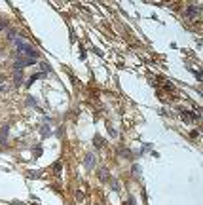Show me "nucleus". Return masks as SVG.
I'll return each instance as SVG.
<instances>
[{"mask_svg": "<svg viewBox=\"0 0 203 205\" xmlns=\"http://www.w3.org/2000/svg\"><path fill=\"white\" fill-rule=\"evenodd\" d=\"M13 42H15V46H17V51L21 53V57H30V59H36L38 57V51L34 50V48L30 46L23 36H17Z\"/></svg>", "mask_w": 203, "mask_h": 205, "instance_id": "1", "label": "nucleus"}, {"mask_svg": "<svg viewBox=\"0 0 203 205\" xmlns=\"http://www.w3.org/2000/svg\"><path fill=\"white\" fill-rule=\"evenodd\" d=\"M30 65H36V59H30V57H19V59H15L13 68H15V70H21L23 67H30Z\"/></svg>", "mask_w": 203, "mask_h": 205, "instance_id": "2", "label": "nucleus"}, {"mask_svg": "<svg viewBox=\"0 0 203 205\" xmlns=\"http://www.w3.org/2000/svg\"><path fill=\"white\" fill-rule=\"evenodd\" d=\"M83 165H86L87 169H93V167H95V156L93 154H87L86 160H83Z\"/></svg>", "mask_w": 203, "mask_h": 205, "instance_id": "3", "label": "nucleus"}, {"mask_svg": "<svg viewBox=\"0 0 203 205\" xmlns=\"http://www.w3.org/2000/svg\"><path fill=\"white\" fill-rule=\"evenodd\" d=\"M8 131H10V127H8V126H4L2 127V131H0V143H6V137H8Z\"/></svg>", "mask_w": 203, "mask_h": 205, "instance_id": "4", "label": "nucleus"}, {"mask_svg": "<svg viewBox=\"0 0 203 205\" xmlns=\"http://www.w3.org/2000/svg\"><path fill=\"white\" fill-rule=\"evenodd\" d=\"M44 76H46V74H44V72H40V74H33V76H30V78H29V82H27V86H33V84L36 82L38 78H44Z\"/></svg>", "mask_w": 203, "mask_h": 205, "instance_id": "5", "label": "nucleus"}, {"mask_svg": "<svg viewBox=\"0 0 203 205\" xmlns=\"http://www.w3.org/2000/svg\"><path fill=\"white\" fill-rule=\"evenodd\" d=\"M197 8L196 6H192V8H188V10H186V15H188V17H194V15H197Z\"/></svg>", "mask_w": 203, "mask_h": 205, "instance_id": "6", "label": "nucleus"}, {"mask_svg": "<svg viewBox=\"0 0 203 205\" xmlns=\"http://www.w3.org/2000/svg\"><path fill=\"white\" fill-rule=\"evenodd\" d=\"M99 179H101V180H106V179H108V169H105V167H103V169L99 171Z\"/></svg>", "mask_w": 203, "mask_h": 205, "instance_id": "7", "label": "nucleus"}, {"mask_svg": "<svg viewBox=\"0 0 203 205\" xmlns=\"http://www.w3.org/2000/svg\"><path fill=\"white\" fill-rule=\"evenodd\" d=\"M93 144L97 148H101L103 146V137H99V135H95V139H93Z\"/></svg>", "mask_w": 203, "mask_h": 205, "instance_id": "8", "label": "nucleus"}, {"mask_svg": "<svg viewBox=\"0 0 203 205\" xmlns=\"http://www.w3.org/2000/svg\"><path fill=\"white\" fill-rule=\"evenodd\" d=\"M23 82V72L15 70V84H21Z\"/></svg>", "mask_w": 203, "mask_h": 205, "instance_id": "9", "label": "nucleus"}, {"mask_svg": "<svg viewBox=\"0 0 203 205\" xmlns=\"http://www.w3.org/2000/svg\"><path fill=\"white\" fill-rule=\"evenodd\" d=\"M110 186H112L114 190H120V186H118V180H116V179H110Z\"/></svg>", "mask_w": 203, "mask_h": 205, "instance_id": "10", "label": "nucleus"}, {"mask_svg": "<svg viewBox=\"0 0 203 205\" xmlns=\"http://www.w3.org/2000/svg\"><path fill=\"white\" fill-rule=\"evenodd\" d=\"M40 67H42V70H44V74H46V72H47V70H50V65H47V63H42V65H40Z\"/></svg>", "mask_w": 203, "mask_h": 205, "instance_id": "11", "label": "nucleus"}, {"mask_svg": "<svg viewBox=\"0 0 203 205\" xmlns=\"http://www.w3.org/2000/svg\"><path fill=\"white\" fill-rule=\"evenodd\" d=\"M108 133H110V135H112V137H116V135H118V133H116V129H114V127H112V126H108Z\"/></svg>", "mask_w": 203, "mask_h": 205, "instance_id": "12", "label": "nucleus"}, {"mask_svg": "<svg viewBox=\"0 0 203 205\" xmlns=\"http://www.w3.org/2000/svg\"><path fill=\"white\" fill-rule=\"evenodd\" d=\"M51 133V131H50V127H42V135L44 137H46V135H50Z\"/></svg>", "mask_w": 203, "mask_h": 205, "instance_id": "13", "label": "nucleus"}, {"mask_svg": "<svg viewBox=\"0 0 203 205\" xmlns=\"http://www.w3.org/2000/svg\"><path fill=\"white\" fill-rule=\"evenodd\" d=\"M2 84H4V76H0V86H2Z\"/></svg>", "mask_w": 203, "mask_h": 205, "instance_id": "14", "label": "nucleus"}, {"mask_svg": "<svg viewBox=\"0 0 203 205\" xmlns=\"http://www.w3.org/2000/svg\"><path fill=\"white\" fill-rule=\"evenodd\" d=\"M129 205H135V201H133V198H131V199H129Z\"/></svg>", "mask_w": 203, "mask_h": 205, "instance_id": "15", "label": "nucleus"}, {"mask_svg": "<svg viewBox=\"0 0 203 205\" xmlns=\"http://www.w3.org/2000/svg\"><path fill=\"white\" fill-rule=\"evenodd\" d=\"M95 205H99V203H95Z\"/></svg>", "mask_w": 203, "mask_h": 205, "instance_id": "16", "label": "nucleus"}]
</instances>
